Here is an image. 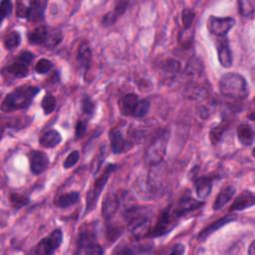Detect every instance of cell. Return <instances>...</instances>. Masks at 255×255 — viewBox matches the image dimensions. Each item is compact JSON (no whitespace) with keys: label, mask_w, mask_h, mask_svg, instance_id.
Masks as SVG:
<instances>
[{"label":"cell","mask_w":255,"mask_h":255,"mask_svg":"<svg viewBox=\"0 0 255 255\" xmlns=\"http://www.w3.org/2000/svg\"><path fill=\"white\" fill-rule=\"evenodd\" d=\"M168 136V131L163 129L155 135L146 147L144 159L149 165H157L163 159L166 152Z\"/></svg>","instance_id":"4"},{"label":"cell","mask_w":255,"mask_h":255,"mask_svg":"<svg viewBox=\"0 0 255 255\" xmlns=\"http://www.w3.org/2000/svg\"><path fill=\"white\" fill-rule=\"evenodd\" d=\"M0 11H1V16L2 19L9 17L12 12V3L7 0H3L0 3Z\"/></svg>","instance_id":"40"},{"label":"cell","mask_w":255,"mask_h":255,"mask_svg":"<svg viewBox=\"0 0 255 255\" xmlns=\"http://www.w3.org/2000/svg\"><path fill=\"white\" fill-rule=\"evenodd\" d=\"M80 199V193L78 191H71L58 196L55 199V205L59 208H67L76 204Z\"/></svg>","instance_id":"26"},{"label":"cell","mask_w":255,"mask_h":255,"mask_svg":"<svg viewBox=\"0 0 255 255\" xmlns=\"http://www.w3.org/2000/svg\"><path fill=\"white\" fill-rule=\"evenodd\" d=\"M168 253L169 254H182V253H184V245L180 244V243L175 244Z\"/></svg>","instance_id":"45"},{"label":"cell","mask_w":255,"mask_h":255,"mask_svg":"<svg viewBox=\"0 0 255 255\" xmlns=\"http://www.w3.org/2000/svg\"><path fill=\"white\" fill-rule=\"evenodd\" d=\"M216 50L218 55V61L224 68H230L233 63L232 52L230 49L229 41L226 37H219L216 41Z\"/></svg>","instance_id":"12"},{"label":"cell","mask_w":255,"mask_h":255,"mask_svg":"<svg viewBox=\"0 0 255 255\" xmlns=\"http://www.w3.org/2000/svg\"><path fill=\"white\" fill-rule=\"evenodd\" d=\"M11 199V203L12 205L15 207V208H21L25 205L28 204L29 202V199L28 197L24 196V195H21V194H18V193H13L10 197Z\"/></svg>","instance_id":"38"},{"label":"cell","mask_w":255,"mask_h":255,"mask_svg":"<svg viewBox=\"0 0 255 255\" xmlns=\"http://www.w3.org/2000/svg\"><path fill=\"white\" fill-rule=\"evenodd\" d=\"M162 70L167 74H176L180 70V63L175 59H167L162 65Z\"/></svg>","instance_id":"33"},{"label":"cell","mask_w":255,"mask_h":255,"mask_svg":"<svg viewBox=\"0 0 255 255\" xmlns=\"http://www.w3.org/2000/svg\"><path fill=\"white\" fill-rule=\"evenodd\" d=\"M16 14L20 18H26L27 19V14H28V6H26L22 2H18L16 6Z\"/></svg>","instance_id":"43"},{"label":"cell","mask_w":255,"mask_h":255,"mask_svg":"<svg viewBox=\"0 0 255 255\" xmlns=\"http://www.w3.org/2000/svg\"><path fill=\"white\" fill-rule=\"evenodd\" d=\"M118 19V15L115 12H108L107 14L104 15L103 19H102V23L105 26H110L113 25Z\"/></svg>","instance_id":"42"},{"label":"cell","mask_w":255,"mask_h":255,"mask_svg":"<svg viewBox=\"0 0 255 255\" xmlns=\"http://www.w3.org/2000/svg\"><path fill=\"white\" fill-rule=\"evenodd\" d=\"M21 43V36L18 31H11L4 39V46L7 50H12L18 47Z\"/></svg>","instance_id":"28"},{"label":"cell","mask_w":255,"mask_h":255,"mask_svg":"<svg viewBox=\"0 0 255 255\" xmlns=\"http://www.w3.org/2000/svg\"><path fill=\"white\" fill-rule=\"evenodd\" d=\"M220 93L228 98L245 99L249 95L248 84L243 76L237 73L223 75L218 83Z\"/></svg>","instance_id":"2"},{"label":"cell","mask_w":255,"mask_h":255,"mask_svg":"<svg viewBox=\"0 0 255 255\" xmlns=\"http://www.w3.org/2000/svg\"><path fill=\"white\" fill-rule=\"evenodd\" d=\"M234 25L235 20L231 17H217L213 15H210L206 22L208 31L217 37H225Z\"/></svg>","instance_id":"10"},{"label":"cell","mask_w":255,"mask_h":255,"mask_svg":"<svg viewBox=\"0 0 255 255\" xmlns=\"http://www.w3.org/2000/svg\"><path fill=\"white\" fill-rule=\"evenodd\" d=\"M109 138L111 142V149L115 154L122 153L129 148L128 142L125 139L121 129L115 128L109 132Z\"/></svg>","instance_id":"14"},{"label":"cell","mask_w":255,"mask_h":255,"mask_svg":"<svg viewBox=\"0 0 255 255\" xmlns=\"http://www.w3.org/2000/svg\"><path fill=\"white\" fill-rule=\"evenodd\" d=\"M34 59V55L31 52L23 51L21 52L17 58L9 64L5 70L6 73L15 77V78H24L28 75L29 66Z\"/></svg>","instance_id":"8"},{"label":"cell","mask_w":255,"mask_h":255,"mask_svg":"<svg viewBox=\"0 0 255 255\" xmlns=\"http://www.w3.org/2000/svg\"><path fill=\"white\" fill-rule=\"evenodd\" d=\"M195 192L199 199L207 198L212 189V179L208 176H200L195 180Z\"/></svg>","instance_id":"20"},{"label":"cell","mask_w":255,"mask_h":255,"mask_svg":"<svg viewBox=\"0 0 255 255\" xmlns=\"http://www.w3.org/2000/svg\"><path fill=\"white\" fill-rule=\"evenodd\" d=\"M47 2L43 0H34L29 2L27 19L31 22H41L44 20Z\"/></svg>","instance_id":"18"},{"label":"cell","mask_w":255,"mask_h":255,"mask_svg":"<svg viewBox=\"0 0 255 255\" xmlns=\"http://www.w3.org/2000/svg\"><path fill=\"white\" fill-rule=\"evenodd\" d=\"M236 220V216L233 214H229V215H225L222 218H219L218 220L214 221L213 223H211L210 225H208L207 227H205L204 229H202V231L198 234L197 238L198 241H204L205 239H207L212 233L216 232L218 229H220L221 227H223L224 225L232 222Z\"/></svg>","instance_id":"16"},{"label":"cell","mask_w":255,"mask_h":255,"mask_svg":"<svg viewBox=\"0 0 255 255\" xmlns=\"http://www.w3.org/2000/svg\"><path fill=\"white\" fill-rule=\"evenodd\" d=\"M238 11L240 14L248 19H252L254 16V6L255 2L252 0L247 1H239L238 3Z\"/></svg>","instance_id":"27"},{"label":"cell","mask_w":255,"mask_h":255,"mask_svg":"<svg viewBox=\"0 0 255 255\" xmlns=\"http://www.w3.org/2000/svg\"><path fill=\"white\" fill-rule=\"evenodd\" d=\"M42 109L45 113V115H50L56 108V99L51 94H47L41 103Z\"/></svg>","instance_id":"30"},{"label":"cell","mask_w":255,"mask_h":255,"mask_svg":"<svg viewBox=\"0 0 255 255\" xmlns=\"http://www.w3.org/2000/svg\"><path fill=\"white\" fill-rule=\"evenodd\" d=\"M254 244H255V242H254V241H252V242H251V244H250V246H249L248 253H249L250 255H253V254L255 253V251H254Z\"/></svg>","instance_id":"46"},{"label":"cell","mask_w":255,"mask_h":255,"mask_svg":"<svg viewBox=\"0 0 255 255\" xmlns=\"http://www.w3.org/2000/svg\"><path fill=\"white\" fill-rule=\"evenodd\" d=\"M255 196L250 190H243L233 201L230 211H241L254 205Z\"/></svg>","instance_id":"19"},{"label":"cell","mask_w":255,"mask_h":255,"mask_svg":"<svg viewBox=\"0 0 255 255\" xmlns=\"http://www.w3.org/2000/svg\"><path fill=\"white\" fill-rule=\"evenodd\" d=\"M202 205H203L202 201L196 200L188 195H184L183 197H181L179 199V201L175 205V207L171 206V209H172V213L175 216V218L178 219L179 217L201 207Z\"/></svg>","instance_id":"11"},{"label":"cell","mask_w":255,"mask_h":255,"mask_svg":"<svg viewBox=\"0 0 255 255\" xmlns=\"http://www.w3.org/2000/svg\"><path fill=\"white\" fill-rule=\"evenodd\" d=\"M238 140L245 146L252 145L254 141V130L248 124H241L237 128Z\"/></svg>","instance_id":"25"},{"label":"cell","mask_w":255,"mask_h":255,"mask_svg":"<svg viewBox=\"0 0 255 255\" xmlns=\"http://www.w3.org/2000/svg\"><path fill=\"white\" fill-rule=\"evenodd\" d=\"M149 110V102L145 99L139 100L135 112L133 114V118H142L144 117Z\"/></svg>","instance_id":"36"},{"label":"cell","mask_w":255,"mask_h":255,"mask_svg":"<svg viewBox=\"0 0 255 255\" xmlns=\"http://www.w3.org/2000/svg\"><path fill=\"white\" fill-rule=\"evenodd\" d=\"M49 31H50V28H47L45 26H38L29 32L28 40L31 44L45 46L48 39Z\"/></svg>","instance_id":"23"},{"label":"cell","mask_w":255,"mask_h":255,"mask_svg":"<svg viewBox=\"0 0 255 255\" xmlns=\"http://www.w3.org/2000/svg\"><path fill=\"white\" fill-rule=\"evenodd\" d=\"M235 194V188L232 185H228L224 187L217 195L215 201L213 202L212 209L213 210H218L222 208L224 205H226L234 196Z\"/></svg>","instance_id":"24"},{"label":"cell","mask_w":255,"mask_h":255,"mask_svg":"<svg viewBox=\"0 0 255 255\" xmlns=\"http://www.w3.org/2000/svg\"><path fill=\"white\" fill-rule=\"evenodd\" d=\"M128 2H126V1H120V2H117L116 6H115V13L119 16H121L122 14L125 13V11L127 10L128 8Z\"/></svg>","instance_id":"44"},{"label":"cell","mask_w":255,"mask_h":255,"mask_svg":"<svg viewBox=\"0 0 255 255\" xmlns=\"http://www.w3.org/2000/svg\"><path fill=\"white\" fill-rule=\"evenodd\" d=\"M139 99L135 94H127L119 100V110L124 116L133 117Z\"/></svg>","instance_id":"15"},{"label":"cell","mask_w":255,"mask_h":255,"mask_svg":"<svg viewBox=\"0 0 255 255\" xmlns=\"http://www.w3.org/2000/svg\"><path fill=\"white\" fill-rule=\"evenodd\" d=\"M30 169L34 174H40L49 165V157L44 151L31 150L29 152Z\"/></svg>","instance_id":"13"},{"label":"cell","mask_w":255,"mask_h":255,"mask_svg":"<svg viewBox=\"0 0 255 255\" xmlns=\"http://www.w3.org/2000/svg\"><path fill=\"white\" fill-rule=\"evenodd\" d=\"M124 217L128 230L134 237L139 238L148 233L149 218L146 210L142 207H127L124 212Z\"/></svg>","instance_id":"3"},{"label":"cell","mask_w":255,"mask_h":255,"mask_svg":"<svg viewBox=\"0 0 255 255\" xmlns=\"http://www.w3.org/2000/svg\"><path fill=\"white\" fill-rule=\"evenodd\" d=\"M178 41L182 47H184L185 49H188L192 43V33L190 32V29L180 31Z\"/></svg>","instance_id":"37"},{"label":"cell","mask_w":255,"mask_h":255,"mask_svg":"<svg viewBox=\"0 0 255 255\" xmlns=\"http://www.w3.org/2000/svg\"><path fill=\"white\" fill-rule=\"evenodd\" d=\"M121 199L119 198L118 195L114 193H109L106 198L103 201V208H102V213L104 218L107 221H110L114 215L116 214L119 206H120Z\"/></svg>","instance_id":"17"},{"label":"cell","mask_w":255,"mask_h":255,"mask_svg":"<svg viewBox=\"0 0 255 255\" xmlns=\"http://www.w3.org/2000/svg\"><path fill=\"white\" fill-rule=\"evenodd\" d=\"M176 220L177 218H175L172 213L171 205H169L161 211L157 218V221L155 222L153 228L148 232V234L152 237L162 236L172 230V228L175 226Z\"/></svg>","instance_id":"7"},{"label":"cell","mask_w":255,"mask_h":255,"mask_svg":"<svg viewBox=\"0 0 255 255\" xmlns=\"http://www.w3.org/2000/svg\"><path fill=\"white\" fill-rule=\"evenodd\" d=\"M87 130V122L86 121H78L75 128V134L77 138H81Z\"/></svg>","instance_id":"41"},{"label":"cell","mask_w":255,"mask_h":255,"mask_svg":"<svg viewBox=\"0 0 255 255\" xmlns=\"http://www.w3.org/2000/svg\"><path fill=\"white\" fill-rule=\"evenodd\" d=\"M63 240V233L61 229H55L52 233L43 238L33 250V253L36 254H45V255H52L55 251L60 247Z\"/></svg>","instance_id":"9"},{"label":"cell","mask_w":255,"mask_h":255,"mask_svg":"<svg viewBox=\"0 0 255 255\" xmlns=\"http://www.w3.org/2000/svg\"><path fill=\"white\" fill-rule=\"evenodd\" d=\"M62 41V34L58 29H50L45 47L54 48Z\"/></svg>","instance_id":"29"},{"label":"cell","mask_w":255,"mask_h":255,"mask_svg":"<svg viewBox=\"0 0 255 255\" xmlns=\"http://www.w3.org/2000/svg\"><path fill=\"white\" fill-rule=\"evenodd\" d=\"M82 111L88 117H91L95 112V104L88 95H85L82 99Z\"/></svg>","instance_id":"34"},{"label":"cell","mask_w":255,"mask_h":255,"mask_svg":"<svg viewBox=\"0 0 255 255\" xmlns=\"http://www.w3.org/2000/svg\"><path fill=\"white\" fill-rule=\"evenodd\" d=\"M79 157H80V152L78 150H73L72 152H70L63 162L64 168L68 169V168L74 166L78 162Z\"/></svg>","instance_id":"39"},{"label":"cell","mask_w":255,"mask_h":255,"mask_svg":"<svg viewBox=\"0 0 255 255\" xmlns=\"http://www.w3.org/2000/svg\"><path fill=\"white\" fill-rule=\"evenodd\" d=\"M40 92V88L36 86L24 85L16 88L4 98L1 106L3 112H13L25 110L30 107L36 95Z\"/></svg>","instance_id":"1"},{"label":"cell","mask_w":255,"mask_h":255,"mask_svg":"<svg viewBox=\"0 0 255 255\" xmlns=\"http://www.w3.org/2000/svg\"><path fill=\"white\" fill-rule=\"evenodd\" d=\"M77 61L85 72L89 70L92 62V51L90 46L86 42L82 43L79 46V49L77 52Z\"/></svg>","instance_id":"21"},{"label":"cell","mask_w":255,"mask_h":255,"mask_svg":"<svg viewBox=\"0 0 255 255\" xmlns=\"http://www.w3.org/2000/svg\"><path fill=\"white\" fill-rule=\"evenodd\" d=\"M105 251L99 244L97 235L92 228H83L78 236L76 254H103Z\"/></svg>","instance_id":"5"},{"label":"cell","mask_w":255,"mask_h":255,"mask_svg":"<svg viewBox=\"0 0 255 255\" xmlns=\"http://www.w3.org/2000/svg\"><path fill=\"white\" fill-rule=\"evenodd\" d=\"M181 19H182V26H183V30H189L191 28V25L193 23L195 14L191 9L185 8L183 9L182 13H181Z\"/></svg>","instance_id":"32"},{"label":"cell","mask_w":255,"mask_h":255,"mask_svg":"<svg viewBox=\"0 0 255 255\" xmlns=\"http://www.w3.org/2000/svg\"><path fill=\"white\" fill-rule=\"evenodd\" d=\"M62 140L61 134L56 129H49L44 132L39 138V143L45 148H52L57 146Z\"/></svg>","instance_id":"22"},{"label":"cell","mask_w":255,"mask_h":255,"mask_svg":"<svg viewBox=\"0 0 255 255\" xmlns=\"http://www.w3.org/2000/svg\"><path fill=\"white\" fill-rule=\"evenodd\" d=\"M225 129H226V126L223 125V124H219L216 127L211 128V130L209 132V137H210V140L213 144L217 143L220 140V138L223 135Z\"/></svg>","instance_id":"31"},{"label":"cell","mask_w":255,"mask_h":255,"mask_svg":"<svg viewBox=\"0 0 255 255\" xmlns=\"http://www.w3.org/2000/svg\"><path fill=\"white\" fill-rule=\"evenodd\" d=\"M116 169H117V164L110 163L105 167L104 172L96 179V181L94 182V184L92 185V187L87 193V205H86V211H85L86 213L92 211L95 208L98 198L101 195L103 188L105 187L110 177V174L113 173Z\"/></svg>","instance_id":"6"},{"label":"cell","mask_w":255,"mask_h":255,"mask_svg":"<svg viewBox=\"0 0 255 255\" xmlns=\"http://www.w3.org/2000/svg\"><path fill=\"white\" fill-rule=\"evenodd\" d=\"M53 68V63L47 59H40L35 65V71L38 74H46Z\"/></svg>","instance_id":"35"}]
</instances>
